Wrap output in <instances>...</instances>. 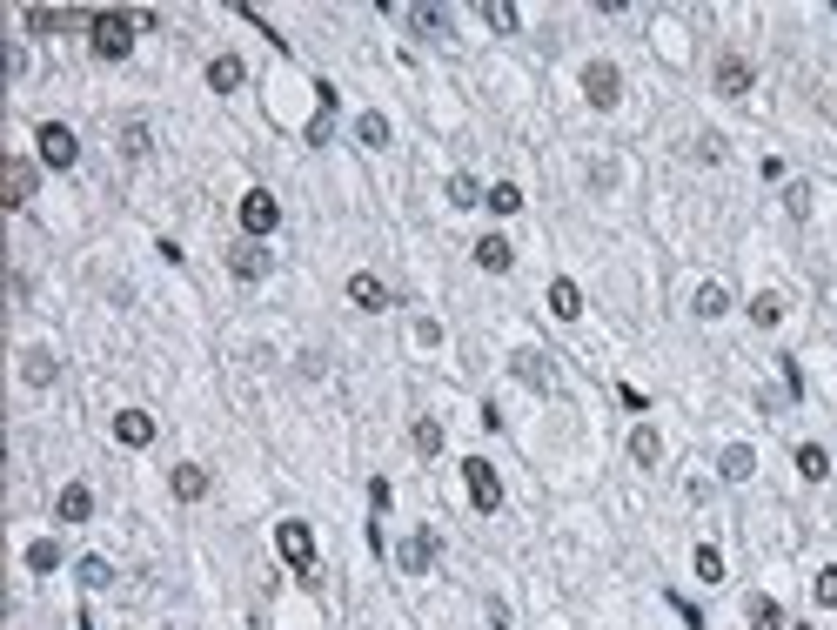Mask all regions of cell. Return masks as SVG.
I'll list each match as a JSON object with an SVG mask.
<instances>
[{"label":"cell","mask_w":837,"mask_h":630,"mask_svg":"<svg viewBox=\"0 0 837 630\" xmlns=\"http://www.w3.org/2000/svg\"><path fill=\"white\" fill-rule=\"evenodd\" d=\"M275 550H282L288 557V570H295V577H302V584H322V577H315V530L302 517H288V523H275Z\"/></svg>","instance_id":"cell-1"},{"label":"cell","mask_w":837,"mask_h":630,"mask_svg":"<svg viewBox=\"0 0 837 630\" xmlns=\"http://www.w3.org/2000/svg\"><path fill=\"white\" fill-rule=\"evenodd\" d=\"M134 14H94L88 27V47H94V61H128V47H134Z\"/></svg>","instance_id":"cell-2"},{"label":"cell","mask_w":837,"mask_h":630,"mask_svg":"<svg viewBox=\"0 0 837 630\" xmlns=\"http://www.w3.org/2000/svg\"><path fill=\"white\" fill-rule=\"evenodd\" d=\"M34 148H41V168H61V175L81 161V141H74L67 121H41V128H34Z\"/></svg>","instance_id":"cell-3"},{"label":"cell","mask_w":837,"mask_h":630,"mask_svg":"<svg viewBox=\"0 0 837 630\" xmlns=\"http://www.w3.org/2000/svg\"><path fill=\"white\" fill-rule=\"evenodd\" d=\"M235 215H242V235H248V242H262V235H275V228H282V202H275L268 188H248Z\"/></svg>","instance_id":"cell-4"},{"label":"cell","mask_w":837,"mask_h":630,"mask_svg":"<svg viewBox=\"0 0 837 630\" xmlns=\"http://www.w3.org/2000/svg\"><path fill=\"white\" fill-rule=\"evenodd\" d=\"M463 483H469V503H476L483 517H496V510H503V476H496V463L469 456V463H463Z\"/></svg>","instance_id":"cell-5"},{"label":"cell","mask_w":837,"mask_h":630,"mask_svg":"<svg viewBox=\"0 0 837 630\" xmlns=\"http://www.w3.org/2000/svg\"><path fill=\"white\" fill-rule=\"evenodd\" d=\"M583 101H590V108H617L623 101V68L617 61H590V68H583Z\"/></svg>","instance_id":"cell-6"},{"label":"cell","mask_w":837,"mask_h":630,"mask_svg":"<svg viewBox=\"0 0 837 630\" xmlns=\"http://www.w3.org/2000/svg\"><path fill=\"white\" fill-rule=\"evenodd\" d=\"M436 557H442V537L429 530V523L402 537V577H429V570H436Z\"/></svg>","instance_id":"cell-7"},{"label":"cell","mask_w":837,"mask_h":630,"mask_svg":"<svg viewBox=\"0 0 837 630\" xmlns=\"http://www.w3.org/2000/svg\"><path fill=\"white\" fill-rule=\"evenodd\" d=\"M0 181H7V208H27L34 202V188H41V168L27 155H7L0 161Z\"/></svg>","instance_id":"cell-8"},{"label":"cell","mask_w":837,"mask_h":630,"mask_svg":"<svg viewBox=\"0 0 837 630\" xmlns=\"http://www.w3.org/2000/svg\"><path fill=\"white\" fill-rule=\"evenodd\" d=\"M268 269H275V255H268L262 242H235V248H228V275H235V282H268Z\"/></svg>","instance_id":"cell-9"},{"label":"cell","mask_w":837,"mask_h":630,"mask_svg":"<svg viewBox=\"0 0 837 630\" xmlns=\"http://www.w3.org/2000/svg\"><path fill=\"white\" fill-rule=\"evenodd\" d=\"M509 376L529 383V389H556V362L543 356V349H516V356H509Z\"/></svg>","instance_id":"cell-10"},{"label":"cell","mask_w":837,"mask_h":630,"mask_svg":"<svg viewBox=\"0 0 837 630\" xmlns=\"http://www.w3.org/2000/svg\"><path fill=\"white\" fill-rule=\"evenodd\" d=\"M155 416H148V409H121V416H114V443H121V450H148V443H155Z\"/></svg>","instance_id":"cell-11"},{"label":"cell","mask_w":837,"mask_h":630,"mask_svg":"<svg viewBox=\"0 0 837 630\" xmlns=\"http://www.w3.org/2000/svg\"><path fill=\"white\" fill-rule=\"evenodd\" d=\"M750 88H757V68H750L744 54H724V61H717V94H724V101H744Z\"/></svg>","instance_id":"cell-12"},{"label":"cell","mask_w":837,"mask_h":630,"mask_svg":"<svg viewBox=\"0 0 837 630\" xmlns=\"http://www.w3.org/2000/svg\"><path fill=\"white\" fill-rule=\"evenodd\" d=\"M349 302H355V309H369V315H382L396 295H389V282H382V275L362 269V275H349Z\"/></svg>","instance_id":"cell-13"},{"label":"cell","mask_w":837,"mask_h":630,"mask_svg":"<svg viewBox=\"0 0 837 630\" xmlns=\"http://www.w3.org/2000/svg\"><path fill=\"white\" fill-rule=\"evenodd\" d=\"M168 490H175L181 503H201V496L215 490V476L201 470V463H175V470H168Z\"/></svg>","instance_id":"cell-14"},{"label":"cell","mask_w":837,"mask_h":630,"mask_svg":"<svg viewBox=\"0 0 837 630\" xmlns=\"http://www.w3.org/2000/svg\"><path fill=\"white\" fill-rule=\"evenodd\" d=\"M469 255H476V269H489V275H509V269H516V248H509L503 235H483Z\"/></svg>","instance_id":"cell-15"},{"label":"cell","mask_w":837,"mask_h":630,"mask_svg":"<svg viewBox=\"0 0 837 630\" xmlns=\"http://www.w3.org/2000/svg\"><path fill=\"white\" fill-rule=\"evenodd\" d=\"M54 517H61V523H88L94 517V490H88V483H67V490L54 496Z\"/></svg>","instance_id":"cell-16"},{"label":"cell","mask_w":837,"mask_h":630,"mask_svg":"<svg viewBox=\"0 0 837 630\" xmlns=\"http://www.w3.org/2000/svg\"><path fill=\"white\" fill-rule=\"evenodd\" d=\"M27 27H34V34H61V27H94V14H74V7H34Z\"/></svg>","instance_id":"cell-17"},{"label":"cell","mask_w":837,"mask_h":630,"mask_svg":"<svg viewBox=\"0 0 837 630\" xmlns=\"http://www.w3.org/2000/svg\"><path fill=\"white\" fill-rule=\"evenodd\" d=\"M717 476H724V483H750V476H757V450H750V443H730V450L717 456Z\"/></svg>","instance_id":"cell-18"},{"label":"cell","mask_w":837,"mask_h":630,"mask_svg":"<svg viewBox=\"0 0 837 630\" xmlns=\"http://www.w3.org/2000/svg\"><path fill=\"white\" fill-rule=\"evenodd\" d=\"M242 81H248L242 54H215V61H208V88H215V94H235Z\"/></svg>","instance_id":"cell-19"},{"label":"cell","mask_w":837,"mask_h":630,"mask_svg":"<svg viewBox=\"0 0 837 630\" xmlns=\"http://www.w3.org/2000/svg\"><path fill=\"white\" fill-rule=\"evenodd\" d=\"M550 315H556V322H576V315H583V289H576L570 275H556V282H550Z\"/></svg>","instance_id":"cell-20"},{"label":"cell","mask_w":837,"mask_h":630,"mask_svg":"<svg viewBox=\"0 0 837 630\" xmlns=\"http://www.w3.org/2000/svg\"><path fill=\"white\" fill-rule=\"evenodd\" d=\"M54 376H61V362H54V349H27V356H21V383L47 389Z\"/></svg>","instance_id":"cell-21"},{"label":"cell","mask_w":837,"mask_h":630,"mask_svg":"<svg viewBox=\"0 0 837 630\" xmlns=\"http://www.w3.org/2000/svg\"><path fill=\"white\" fill-rule=\"evenodd\" d=\"M630 463H643V470H657V463H663V436L650 423L630 429Z\"/></svg>","instance_id":"cell-22"},{"label":"cell","mask_w":837,"mask_h":630,"mask_svg":"<svg viewBox=\"0 0 837 630\" xmlns=\"http://www.w3.org/2000/svg\"><path fill=\"white\" fill-rule=\"evenodd\" d=\"M690 309H697V322H717V315H730V289L724 282H704V289L690 295Z\"/></svg>","instance_id":"cell-23"},{"label":"cell","mask_w":837,"mask_h":630,"mask_svg":"<svg viewBox=\"0 0 837 630\" xmlns=\"http://www.w3.org/2000/svg\"><path fill=\"white\" fill-rule=\"evenodd\" d=\"M27 570H34V577H54V570H61V543H54V537H34V543H27Z\"/></svg>","instance_id":"cell-24"},{"label":"cell","mask_w":837,"mask_h":630,"mask_svg":"<svg viewBox=\"0 0 837 630\" xmlns=\"http://www.w3.org/2000/svg\"><path fill=\"white\" fill-rule=\"evenodd\" d=\"M750 322H757V329H777V322H784V295L757 289V295H750Z\"/></svg>","instance_id":"cell-25"},{"label":"cell","mask_w":837,"mask_h":630,"mask_svg":"<svg viewBox=\"0 0 837 630\" xmlns=\"http://www.w3.org/2000/svg\"><path fill=\"white\" fill-rule=\"evenodd\" d=\"M442 195H449V208H483L489 188H483L476 175H449V188H442Z\"/></svg>","instance_id":"cell-26"},{"label":"cell","mask_w":837,"mask_h":630,"mask_svg":"<svg viewBox=\"0 0 837 630\" xmlns=\"http://www.w3.org/2000/svg\"><path fill=\"white\" fill-rule=\"evenodd\" d=\"M797 470H804V483H824L831 476V450L824 443H797Z\"/></svg>","instance_id":"cell-27"},{"label":"cell","mask_w":837,"mask_h":630,"mask_svg":"<svg viewBox=\"0 0 837 630\" xmlns=\"http://www.w3.org/2000/svg\"><path fill=\"white\" fill-rule=\"evenodd\" d=\"M744 624H750V630H777V624H784V610H777V597H764V590H757V597L744 604Z\"/></svg>","instance_id":"cell-28"},{"label":"cell","mask_w":837,"mask_h":630,"mask_svg":"<svg viewBox=\"0 0 837 630\" xmlns=\"http://www.w3.org/2000/svg\"><path fill=\"white\" fill-rule=\"evenodd\" d=\"M409 443H416V456H442V423H436V416H416Z\"/></svg>","instance_id":"cell-29"},{"label":"cell","mask_w":837,"mask_h":630,"mask_svg":"<svg viewBox=\"0 0 837 630\" xmlns=\"http://www.w3.org/2000/svg\"><path fill=\"white\" fill-rule=\"evenodd\" d=\"M355 141H362V148H389V114H362V121H355Z\"/></svg>","instance_id":"cell-30"},{"label":"cell","mask_w":837,"mask_h":630,"mask_svg":"<svg viewBox=\"0 0 837 630\" xmlns=\"http://www.w3.org/2000/svg\"><path fill=\"white\" fill-rule=\"evenodd\" d=\"M483 208L489 215H516V208H523V188H516V181H496V188L483 195Z\"/></svg>","instance_id":"cell-31"},{"label":"cell","mask_w":837,"mask_h":630,"mask_svg":"<svg viewBox=\"0 0 837 630\" xmlns=\"http://www.w3.org/2000/svg\"><path fill=\"white\" fill-rule=\"evenodd\" d=\"M74 577H81V590H108V584H114L108 557H81V563H74Z\"/></svg>","instance_id":"cell-32"},{"label":"cell","mask_w":837,"mask_h":630,"mask_svg":"<svg viewBox=\"0 0 837 630\" xmlns=\"http://www.w3.org/2000/svg\"><path fill=\"white\" fill-rule=\"evenodd\" d=\"M409 21H416V34H429V41H449V14H442V7H416Z\"/></svg>","instance_id":"cell-33"},{"label":"cell","mask_w":837,"mask_h":630,"mask_svg":"<svg viewBox=\"0 0 837 630\" xmlns=\"http://www.w3.org/2000/svg\"><path fill=\"white\" fill-rule=\"evenodd\" d=\"M483 21L496 27V34H516V27H523V14H516L509 0H489V7H483Z\"/></svg>","instance_id":"cell-34"},{"label":"cell","mask_w":837,"mask_h":630,"mask_svg":"<svg viewBox=\"0 0 837 630\" xmlns=\"http://www.w3.org/2000/svg\"><path fill=\"white\" fill-rule=\"evenodd\" d=\"M697 577H704V584H724V557H717V543H697Z\"/></svg>","instance_id":"cell-35"},{"label":"cell","mask_w":837,"mask_h":630,"mask_svg":"<svg viewBox=\"0 0 837 630\" xmlns=\"http://www.w3.org/2000/svg\"><path fill=\"white\" fill-rule=\"evenodd\" d=\"M148 141H155V135H148L141 121H128V128H121V155H128V161H141V155H148Z\"/></svg>","instance_id":"cell-36"},{"label":"cell","mask_w":837,"mask_h":630,"mask_svg":"<svg viewBox=\"0 0 837 630\" xmlns=\"http://www.w3.org/2000/svg\"><path fill=\"white\" fill-rule=\"evenodd\" d=\"M811 597H817V604H824V610H837V563H824V570H817Z\"/></svg>","instance_id":"cell-37"},{"label":"cell","mask_w":837,"mask_h":630,"mask_svg":"<svg viewBox=\"0 0 837 630\" xmlns=\"http://www.w3.org/2000/svg\"><path fill=\"white\" fill-rule=\"evenodd\" d=\"M329 135H335V114L315 108V121H309V148H329Z\"/></svg>","instance_id":"cell-38"},{"label":"cell","mask_w":837,"mask_h":630,"mask_svg":"<svg viewBox=\"0 0 837 630\" xmlns=\"http://www.w3.org/2000/svg\"><path fill=\"white\" fill-rule=\"evenodd\" d=\"M389 503H396V490H389V476H375V483H369V510H389Z\"/></svg>","instance_id":"cell-39"},{"label":"cell","mask_w":837,"mask_h":630,"mask_svg":"<svg viewBox=\"0 0 837 630\" xmlns=\"http://www.w3.org/2000/svg\"><path fill=\"white\" fill-rule=\"evenodd\" d=\"M784 208H791V215H811V188H804V181H797L791 195H784Z\"/></svg>","instance_id":"cell-40"},{"label":"cell","mask_w":837,"mask_h":630,"mask_svg":"<svg viewBox=\"0 0 837 630\" xmlns=\"http://www.w3.org/2000/svg\"><path fill=\"white\" fill-rule=\"evenodd\" d=\"M416 342H422V349H436V342H442V322H429V315H422V322H416Z\"/></svg>","instance_id":"cell-41"},{"label":"cell","mask_w":837,"mask_h":630,"mask_svg":"<svg viewBox=\"0 0 837 630\" xmlns=\"http://www.w3.org/2000/svg\"><path fill=\"white\" fill-rule=\"evenodd\" d=\"M784 389H791V396H804V369H797V356H784Z\"/></svg>","instance_id":"cell-42"}]
</instances>
